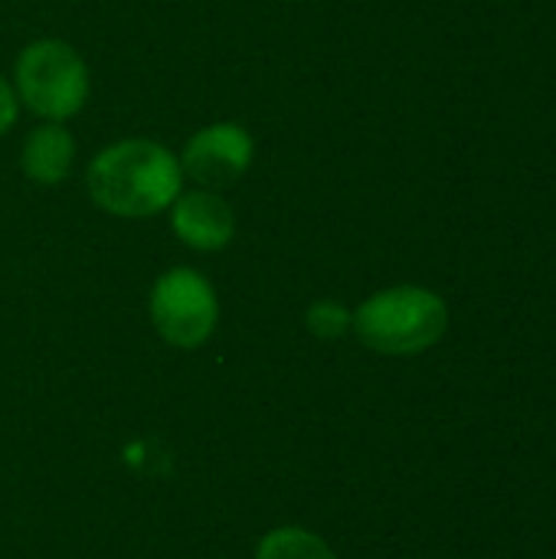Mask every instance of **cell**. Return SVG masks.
<instances>
[{
  "label": "cell",
  "mask_w": 556,
  "mask_h": 559,
  "mask_svg": "<svg viewBox=\"0 0 556 559\" xmlns=\"http://www.w3.org/2000/svg\"><path fill=\"white\" fill-rule=\"evenodd\" d=\"M180 157L147 138L118 141L98 151L85 170V187L95 206L125 219H144L167 210L180 197Z\"/></svg>",
  "instance_id": "cell-1"
},
{
  "label": "cell",
  "mask_w": 556,
  "mask_h": 559,
  "mask_svg": "<svg viewBox=\"0 0 556 559\" xmlns=\"http://www.w3.org/2000/svg\"><path fill=\"white\" fill-rule=\"evenodd\" d=\"M351 328L383 357H416L446 337L449 305L423 285H397L370 295L351 314Z\"/></svg>",
  "instance_id": "cell-2"
},
{
  "label": "cell",
  "mask_w": 556,
  "mask_h": 559,
  "mask_svg": "<svg viewBox=\"0 0 556 559\" xmlns=\"http://www.w3.org/2000/svg\"><path fill=\"white\" fill-rule=\"evenodd\" d=\"M16 98L39 118L66 121L88 98V66L62 39H36L16 56Z\"/></svg>",
  "instance_id": "cell-3"
},
{
  "label": "cell",
  "mask_w": 556,
  "mask_h": 559,
  "mask_svg": "<svg viewBox=\"0 0 556 559\" xmlns=\"http://www.w3.org/2000/svg\"><path fill=\"white\" fill-rule=\"evenodd\" d=\"M220 318L213 285L193 269H170L151 288V321L174 347H200Z\"/></svg>",
  "instance_id": "cell-4"
},
{
  "label": "cell",
  "mask_w": 556,
  "mask_h": 559,
  "mask_svg": "<svg viewBox=\"0 0 556 559\" xmlns=\"http://www.w3.org/2000/svg\"><path fill=\"white\" fill-rule=\"evenodd\" d=\"M252 154H256L252 134L242 124L220 121L200 128L184 144L180 167L203 190H223L246 177V170L252 167Z\"/></svg>",
  "instance_id": "cell-5"
},
{
  "label": "cell",
  "mask_w": 556,
  "mask_h": 559,
  "mask_svg": "<svg viewBox=\"0 0 556 559\" xmlns=\"http://www.w3.org/2000/svg\"><path fill=\"white\" fill-rule=\"evenodd\" d=\"M170 226L177 239L197 252L226 249L236 236V213L216 190H190L170 203Z\"/></svg>",
  "instance_id": "cell-6"
},
{
  "label": "cell",
  "mask_w": 556,
  "mask_h": 559,
  "mask_svg": "<svg viewBox=\"0 0 556 559\" xmlns=\"http://www.w3.org/2000/svg\"><path fill=\"white\" fill-rule=\"evenodd\" d=\"M75 157V138L59 121L39 124L23 144V174L39 187H56L69 177Z\"/></svg>",
  "instance_id": "cell-7"
},
{
  "label": "cell",
  "mask_w": 556,
  "mask_h": 559,
  "mask_svg": "<svg viewBox=\"0 0 556 559\" xmlns=\"http://www.w3.org/2000/svg\"><path fill=\"white\" fill-rule=\"evenodd\" d=\"M256 559H338L331 554V547L301 527H279L272 534L262 537Z\"/></svg>",
  "instance_id": "cell-8"
},
{
  "label": "cell",
  "mask_w": 556,
  "mask_h": 559,
  "mask_svg": "<svg viewBox=\"0 0 556 559\" xmlns=\"http://www.w3.org/2000/svg\"><path fill=\"white\" fill-rule=\"evenodd\" d=\"M351 314L341 301H315L305 314V324L321 341H338L351 328Z\"/></svg>",
  "instance_id": "cell-9"
},
{
  "label": "cell",
  "mask_w": 556,
  "mask_h": 559,
  "mask_svg": "<svg viewBox=\"0 0 556 559\" xmlns=\"http://www.w3.org/2000/svg\"><path fill=\"white\" fill-rule=\"evenodd\" d=\"M16 115H20V98L13 92V85L0 75V134L16 124Z\"/></svg>",
  "instance_id": "cell-10"
}]
</instances>
